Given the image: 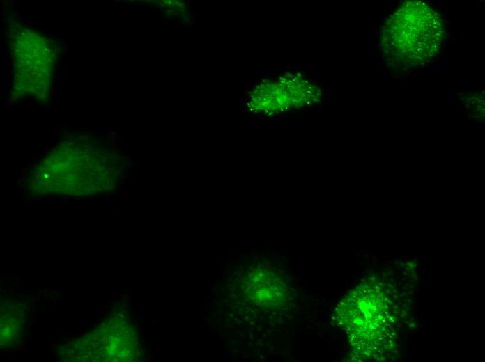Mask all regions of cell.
<instances>
[{
	"label": "cell",
	"mask_w": 485,
	"mask_h": 362,
	"mask_svg": "<svg viewBox=\"0 0 485 362\" xmlns=\"http://www.w3.org/2000/svg\"><path fill=\"white\" fill-rule=\"evenodd\" d=\"M272 276L259 271L250 275L246 281L247 293L255 302L263 306H273L279 303L282 287Z\"/></svg>",
	"instance_id": "cell-2"
},
{
	"label": "cell",
	"mask_w": 485,
	"mask_h": 362,
	"mask_svg": "<svg viewBox=\"0 0 485 362\" xmlns=\"http://www.w3.org/2000/svg\"><path fill=\"white\" fill-rule=\"evenodd\" d=\"M13 92L36 97L50 92L58 49L46 36L22 26L10 30Z\"/></svg>",
	"instance_id": "cell-1"
}]
</instances>
